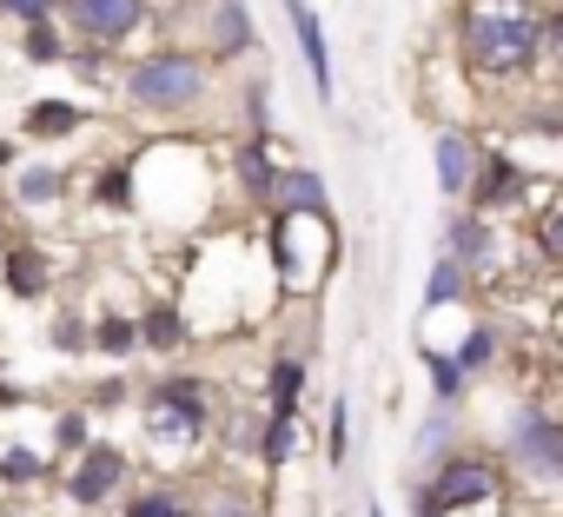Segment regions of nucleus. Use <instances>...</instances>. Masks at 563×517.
Segmentation results:
<instances>
[{
    "label": "nucleus",
    "instance_id": "nucleus-13",
    "mask_svg": "<svg viewBox=\"0 0 563 517\" xmlns=\"http://www.w3.org/2000/svg\"><path fill=\"white\" fill-rule=\"evenodd\" d=\"M265 140L272 133H245L239 153H232V173H239V193L245 199H272V186H278V166H272V146Z\"/></svg>",
    "mask_w": 563,
    "mask_h": 517
},
{
    "label": "nucleus",
    "instance_id": "nucleus-38",
    "mask_svg": "<svg viewBox=\"0 0 563 517\" xmlns=\"http://www.w3.org/2000/svg\"><path fill=\"white\" fill-rule=\"evenodd\" d=\"M8 160H14V146H0V166H8Z\"/></svg>",
    "mask_w": 563,
    "mask_h": 517
},
{
    "label": "nucleus",
    "instance_id": "nucleus-34",
    "mask_svg": "<svg viewBox=\"0 0 563 517\" xmlns=\"http://www.w3.org/2000/svg\"><path fill=\"white\" fill-rule=\"evenodd\" d=\"M87 339H93V332H87V326H80L74 312H60V319H54V345H60V352H80Z\"/></svg>",
    "mask_w": 563,
    "mask_h": 517
},
{
    "label": "nucleus",
    "instance_id": "nucleus-12",
    "mask_svg": "<svg viewBox=\"0 0 563 517\" xmlns=\"http://www.w3.org/2000/svg\"><path fill=\"white\" fill-rule=\"evenodd\" d=\"M451 252L464 258L471 273H484L490 258H497V232H490V212H477V206L451 212Z\"/></svg>",
    "mask_w": 563,
    "mask_h": 517
},
{
    "label": "nucleus",
    "instance_id": "nucleus-32",
    "mask_svg": "<svg viewBox=\"0 0 563 517\" xmlns=\"http://www.w3.org/2000/svg\"><path fill=\"white\" fill-rule=\"evenodd\" d=\"M54 444L60 451H87V411H60L54 418Z\"/></svg>",
    "mask_w": 563,
    "mask_h": 517
},
{
    "label": "nucleus",
    "instance_id": "nucleus-39",
    "mask_svg": "<svg viewBox=\"0 0 563 517\" xmlns=\"http://www.w3.org/2000/svg\"><path fill=\"white\" fill-rule=\"evenodd\" d=\"M365 517H385V510H378V504H365Z\"/></svg>",
    "mask_w": 563,
    "mask_h": 517
},
{
    "label": "nucleus",
    "instance_id": "nucleus-22",
    "mask_svg": "<svg viewBox=\"0 0 563 517\" xmlns=\"http://www.w3.org/2000/svg\"><path fill=\"white\" fill-rule=\"evenodd\" d=\"M424 372H431V392H438V405H464V385H471V372L457 365V352L444 359V352H424Z\"/></svg>",
    "mask_w": 563,
    "mask_h": 517
},
{
    "label": "nucleus",
    "instance_id": "nucleus-14",
    "mask_svg": "<svg viewBox=\"0 0 563 517\" xmlns=\"http://www.w3.org/2000/svg\"><path fill=\"white\" fill-rule=\"evenodd\" d=\"M21 127H27V140H74L87 127V107H74V100H34Z\"/></svg>",
    "mask_w": 563,
    "mask_h": 517
},
{
    "label": "nucleus",
    "instance_id": "nucleus-17",
    "mask_svg": "<svg viewBox=\"0 0 563 517\" xmlns=\"http://www.w3.org/2000/svg\"><path fill=\"white\" fill-rule=\"evenodd\" d=\"M464 286H471V266L457 252H444L438 266H431V279H424V312H444V306H457L464 299Z\"/></svg>",
    "mask_w": 563,
    "mask_h": 517
},
{
    "label": "nucleus",
    "instance_id": "nucleus-16",
    "mask_svg": "<svg viewBox=\"0 0 563 517\" xmlns=\"http://www.w3.org/2000/svg\"><path fill=\"white\" fill-rule=\"evenodd\" d=\"M272 199L286 206V212H332V206H325V179H319L312 166H299V173H278Z\"/></svg>",
    "mask_w": 563,
    "mask_h": 517
},
{
    "label": "nucleus",
    "instance_id": "nucleus-27",
    "mask_svg": "<svg viewBox=\"0 0 563 517\" xmlns=\"http://www.w3.org/2000/svg\"><path fill=\"white\" fill-rule=\"evenodd\" d=\"M0 477H8V484H41L47 477V458L27 451V444H14V451H0Z\"/></svg>",
    "mask_w": 563,
    "mask_h": 517
},
{
    "label": "nucleus",
    "instance_id": "nucleus-30",
    "mask_svg": "<svg viewBox=\"0 0 563 517\" xmlns=\"http://www.w3.org/2000/svg\"><path fill=\"white\" fill-rule=\"evenodd\" d=\"M325 438H332V464L345 471V464H352V405H345V398L332 405V425H325Z\"/></svg>",
    "mask_w": 563,
    "mask_h": 517
},
{
    "label": "nucleus",
    "instance_id": "nucleus-33",
    "mask_svg": "<svg viewBox=\"0 0 563 517\" xmlns=\"http://www.w3.org/2000/svg\"><path fill=\"white\" fill-rule=\"evenodd\" d=\"M272 80H252L245 87V133H265V113H272V94H265Z\"/></svg>",
    "mask_w": 563,
    "mask_h": 517
},
{
    "label": "nucleus",
    "instance_id": "nucleus-7",
    "mask_svg": "<svg viewBox=\"0 0 563 517\" xmlns=\"http://www.w3.org/2000/svg\"><path fill=\"white\" fill-rule=\"evenodd\" d=\"M120 484H126V451H120V444H87L80 464L67 471V497H74V510L107 504Z\"/></svg>",
    "mask_w": 563,
    "mask_h": 517
},
{
    "label": "nucleus",
    "instance_id": "nucleus-18",
    "mask_svg": "<svg viewBox=\"0 0 563 517\" xmlns=\"http://www.w3.org/2000/svg\"><path fill=\"white\" fill-rule=\"evenodd\" d=\"M299 398H306V359H272V372H265V405H272V411H299Z\"/></svg>",
    "mask_w": 563,
    "mask_h": 517
},
{
    "label": "nucleus",
    "instance_id": "nucleus-9",
    "mask_svg": "<svg viewBox=\"0 0 563 517\" xmlns=\"http://www.w3.org/2000/svg\"><path fill=\"white\" fill-rule=\"evenodd\" d=\"M278 8H286V21H292V34H299V54H306V67H312L319 100H332V47H325V21L312 14V0H278Z\"/></svg>",
    "mask_w": 563,
    "mask_h": 517
},
{
    "label": "nucleus",
    "instance_id": "nucleus-10",
    "mask_svg": "<svg viewBox=\"0 0 563 517\" xmlns=\"http://www.w3.org/2000/svg\"><path fill=\"white\" fill-rule=\"evenodd\" d=\"M206 34H212V54H252L258 47V21L245 0H212V14H206Z\"/></svg>",
    "mask_w": 563,
    "mask_h": 517
},
{
    "label": "nucleus",
    "instance_id": "nucleus-6",
    "mask_svg": "<svg viewBox=\"0 0 563 517\" xmlns=\"http://www.w3.org/2000/svg\"><path fill=\"white\" fill-rule=\"evenodd\" d=\"M60 14L87 47H126L146 28V0H67Z\"/></svg>",
    "mask_w": 563,
    "mask_h": 517
},
{
    "label": "nucleus",
    "instance_id": "nucleus-40",
    "mask_svg": "<svg viewBox=\"0 0 563 517\" xmlns=\"http://www.w3.org/2000/svg\"><path fill=\"white\" fill-rule=\"evenodd\" d=\"M556 359H563V326H556Z\"/></svg>",
    "mask_w": 563,
    "mask_h": 517
},
{
    "label": "nucleus",
    "instance_id": "nucleus-41",
    "mask_svg": "<svg viewBox=\"0 0 563 517\" xmlns=\"http://www.w3.org/2000/svg\"><path fill=\"white\" fill-rule=\"evenodd\" d=\"M0 517H21V510H0Z\"/></svg>",
    "mask_w": 563,
    "mask_h": 517
},
{
    "label": "nucleus",
    "instance_id": "nucleus-4",
    "mask_svg": "<svg viewBox=\"0 0 563 517\" xmlns=\"http://www.w3.org/2000/svg\"><path fill=\"white\" fill-rule=\"evenodd\" d=\"M497 497V464L477 451H444L431 464V484H418V517H451V510H477Z\"/></svg>",
    "mask_w": 563,
    "mask_h": 517
},
{
    "label": "nucleus",
    "instance_id": "nucleus-29",
    "mask_svg": "<svg viewBox=\"0 0 563 517\" xmlns=\"http://www.w3.org/2000/svg\"><path fill=\"white\" fill-rule=\"evenodd\" d=\"M100 206H113V212L133 206V166H107L100 173Z\"/></svg>",
    "mask_w": 563,
    "mask_h": 517
},
{
    "label": "nucleus",
    "instance_id": "nucleus-28",
    "mask_svg": "<svg viewBox=\"0 0 563 517\" xmlns=\"http://www.w3.org/2000/svg\"><path fill=\"white\" fill-rule=\"evenodd\" d=\"M490 359H497V332H490V326H471L464 345H457V365H464V372H490Z\"/></svg>",
    "mask_w": 563,
    "mask_h": 517
},
{
    "label": "nucleus",
    "instance_id": "nucleus-15",
    "mask_svg": "<svg viewBox=\"0 0 563 517\" xmlns=\"http://www.w3.org/2000/svg\"><path fill=\"white\" fill-rule=\"evenodd\" d=\"M47 252H34V245H8V293L14 299H41L47 293Z\"/></svg>",
    "mask_w": 563,
    "mask_h": 517
},
{
    "label": "nucleus",
    "instance_id": "nucleus-1",
    "mask_svg": "<svg viewBox=\"0 0 563 517\" xmlns=\"http://www.w3.org/2000/svg\"><path fill=\"white\" fill-rule=\"evenodd\" d=\"M457 41L484 80H523L543 54V14L537 0H464Z\"/></svg>",
    "mask_w": 563,
    "mask_h": 517
},
{
    "label": "nucleus",
    "instance_id": "nucleus-3",
    "mask_svg": "<svg viewBox=\"0 0 563 517\" xmlns=\"http://www.w3.org/2000/svg\"><path fill=\"white\" fill-rule=\"evenodd\" d=\"M140 425H146V438L159 451H173V458L192 451L212 431V385L206 378H166V385H153L146 405H140Z\"/></svg>",
    "mask_w": 563,
    "mask_h": 517
},
{
    "label": "nucleus",
    "instance_id": "nucleus-24",
    "mask_svg": "<svg viewBox=\"0 0 563 517\" xmlns=\"http://www.w3.org/2000/svg\"><path fill=\"white\" fill-rule=\"evenodd\" d=\"M21 54H27L34 67H54V61H67V41H60L54 14H47V21H27V34H21Z\"/></svg>",
    "mask_w": 563,
    "mask_h": 517
},
{
    "label": "nucleus",
    "instance_id": "nucleus-31",
    "mask_svg": "<svg viewBox=\"0 0 563 517\" xmlns=\"http://www.w3.org/2000/svg\"><path fill=\"white\" fill-rule=\"evenodd\" d=\"M67 8V0H0V14H8V21H47V14H60Z\"/></svg>",
    "mask_w": 563,
    "mask_h": 517
},
{
    "label": "nucleus",
    "instance_id": "nucleus-21",
    "mask_svg": "<svg viewBox=\"0 0 563 517\" xmlns=\"http://www.w3.org/2000/svg\"><path fill=\"white\" fill-rule=\"evenodd\" d=\"M179 339H186V312H179V306H153V312L140 319V345H146V352H173Z\"/></svg>",
    "mask_w": 563,
    "mask_h": 517
},
{
    "label": "nucleus",
    "instance_id": "nucleus-25",
    "mask_svg": "<svg viewBox=\"0 0 563 517\" xmlns=\"http://www.w3.org/2000/svg\"><path fill=\"white\" fill-rule=\"evenodd\" d=\"M93 345H100L107 359H126V352L140 345V326H133L126 312H100V326H93Z\"/></svg>",
    "mask_w": 563,
    "mask_h": 517
},
{
    "label": "nucleus",
    "instance_id": "nucleus-8",
    "mask_svg": "<svg viewBox=\"0 0 563 517\" xmlns=\"http://www.w3.org/2000/svg\"><path fill=\"white\" fill-rule=\"evenodd\" d=\"M523 186H530V173H523L517 160L490 153V160L477 166V179H471V206H477V212H510V206H523Z\"/></svg>",
    "mask_w": 563,
    "mask_h": 517
},
{
    "label": "nucleus",
    "instance_id": "nucleus-36",
    "mask_svg": "<svg viewBox=\"0 0 563 517\" xmlns=\"http://www.w3.org/2000/svg\"><path fill=\"white\" fill-rule=\"evenodd\" d=\"M206 517H252V497H232V491H225V497L206 504Z\"/></svg>",
    "mask_w": 563,
    "mask_h": 517
},
{
    "label": "nucleus",
    "instance_id": "nucleus-20",
    "mask_svg": "<svg viewBox=\"0 0 563 517\" xmlns=\"http://www.w3.org/2000/svg\"><path fill=\"white\" fill-rule=\"evenodd\" d=\"M60 193H67V173H60V166H41V160H34V166L14 173V199H21V206H54Z\"/></svg>",
    "mask_w": 563,
    "mask_h": 517
},
{
    "label": "nucleus",
    "instance_id": "nucleus-11",
    "mask_svg": "<svg viewBox=\"0 0 563 517\" xmlns=\"http://www.w3.org/2000/svg\"><path fill=\"white\" fill-rule=\"evenodd\" d=\"M471 179H477L471 133L444 127V133H438V193H444V199H471Z\"/></svg>",
    "mask_w": 563,
    "mask_h": 517
},
{
    "label": "nucleus",
    "instance_id": "nucleus-19",
    "mask_svg": "<svg viewBox=\"0 0 563 517\" xmlns=\"http://www.w3.org/2000/svg\"><path fill=\"white\" fill-rule=\"evenodd\" d=\"M120 517H206L186 491H173V484H153V491H133V504L120 510Z\"/></svg>",
    "mask_w": 563,
    "mask_h": 517
},
{
    "label": "nucleus",
    "instance_id": "nucleus-2",
    "mask_svg": "<svg viewBox=\"0 0 563 517\" xmlns=\"http://www.w3.org/2000/svg\"><path fill=\"white\" fill-rule=\"evenodd\" d=\"M206 87H212V67L199 54H186V47L140 54L126 67V80H120L126 107H140V113H192L206 100Z\"/></svg>",
    "mask_w": 563,
    "mask_h": 517
},
{
    "label": "nucleus",
    "instance_id": "nucleus-5",
    "mask_svg": "<svg viewBox=\"0 0 563 517\" xmlns=\"http://www.w3.org/2000/svg\"><path fill=\"white\" fill-rule=\"evenodd\" d=\"M504 444H510V464L537 484H563V418L543 411V405H517L504 418Z\"/></svg>",
    "mask_w": 563,
    "mask_h": 517
},
{
    "label": "nucleus",
    "instance_id": "nucleus-26",
    "mask_svg": "<svg viewBox=\"0 0 563 517\" xmlns=\"http://www.w3.org/2000/svg\"><path fill=\"white\" fill-rule=\"evenodd\" d=\"M451 431H457V405H438V411H431V425L418 431V464H438V458H444V444H451Z\"/></svg>",
    "mask_w": 563,
    "mask_h": 517
},
{
    "label": "nucleus",
    "instance_id": "nucleus-23",
    "mask_svg": "<svg viewBox=\"0 0 563 517\" xmlns=\"http://www.w3.org/2000/svg\"><path fill=\"white\" fill-rule=\"evenodd\" d=\"M299 451V411H272L265 418V444H258V458L265 464H286Z\"/></svg>",
    "mask_w": 563,
    "mask_h": 517
},
{
    "label": "nucleus",
    "instance_id": "nucleus-37",
    "mask_svg": "<svg viewBox=\"0 0 563 517\" xmlns=\"http://www.w3.org/2000/svg\"><path fill=\"white\" fill-rule=\"evenodd\" d=\"M543 47L563 61V8H550V14H543Z\"/></svg>",
    "mask_w": 563,
    "mask_h": 517
},
{
    "label": "nucleus",
    "instance_id": "nucleus-35",
    "mask_svg": "<svg viewBox=\"0 0 563 517\" xmlns=\"http://www.w3.org/2000/svg\"><path fill=\"white\" fill-rule=\"evenodd\" d=\"M537 239H543V252H550V258H563V206H550V212H543Z\"/></svg>",
    "mask_w": 563,
    "mask_h": 517
}]
</instances>
